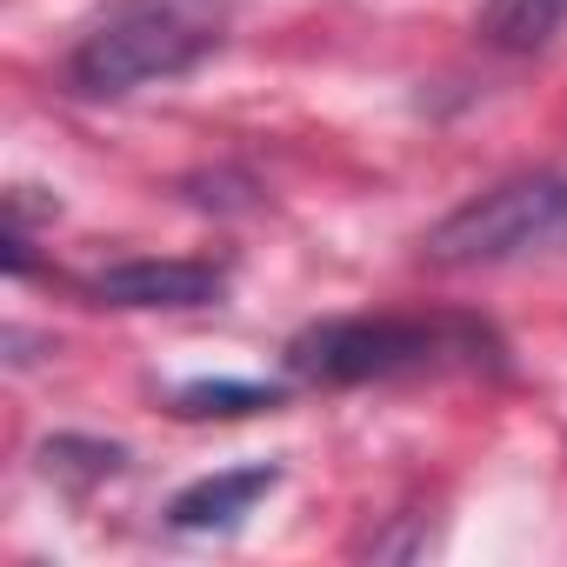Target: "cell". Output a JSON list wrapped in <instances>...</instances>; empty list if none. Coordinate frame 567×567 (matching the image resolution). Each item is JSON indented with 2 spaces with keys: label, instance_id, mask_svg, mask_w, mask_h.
<instances>
[{
  "label": "cell",
  "instance_id": "1",
  "mask_svg": "<svg viewBox=\"0 0 567 567\" xmlns=\"http://www.w3.org/2000/svg\"><path fill=\"white\" fill-rule=\"evenodd\" d=\"M288 381L301 388H381L441 374H507V334L467 308L427 315H341L288 341Z\"/></svg>",
  "mask_w": 567,
  "mask_h": 567
},
{
  "label": "cell",
  "instance_id": "2",
  "mask_svg": "<svg viewBox=\"0 0 567 567\" xmlns=\"http://www.w3.org/2000/svg\"><path fill=\"white\" fill-rule=\"evenodd\" d=\"M227 48V0H114L61 61L74 101H127L141 87L187 81Z\"/></svg>",
  "mask_w": 567,
  "mask_h": 567
},
{
  "label": "cell",
  "instance_id": "3",
  "mask_svg": "<svg viewBox=\"0 0 567 567\" xmlns=\"http://www.w3.org/2000/svg\"><path fill=\"white\" fill-rule=\"evenodd\" d=\"M554 247H567V174H554V167L494 181L421 234V260L441 274L514 267V260H534Z\"/></svg>",
  "mask_w": 567,
  "mask_h": 567
},
{
  "label": "cell",
  "instance_id": "4",
  "mask_svg": "<svg viewBox=\"0 0 567 567\" xmlns=\"http://www.w3.org/2000/svg\"><path fill=\"white\" fill-rule=\"evenodd\" d=\"M227 288L234 267L214 254H127L81 280L94 308H121V315H194V308H220Z\"/></svg>",
  "mask_w": 567,
  "mask_h": 567
},
{
  "label": "cell",
  "instance_id": "5",
  "mask_svg": "<svg viewBox=\"0 0 567 567\" xmlns=\"http://www.w3.org/2000/svg\"><path fill=\"white\" fill-rule=\"evenodd\" d=\"M280 481H288V467L280 461H247V467H220V474H200L187 487H174V501L161 507L167 534H187V540H214V534H234L247 527V514L260 501L280 494Z\"/></svg>",
  "mask_w": 567,
  "mask_h": 567
},
{
  "label": "cell",
  "instance_id": "6",
  "mask_svg": "<svg viewBox=\"0 0 567 567\" xmlns=\"http://www.w3.org/2000/svg\"><path fill=\"white\" fill-rule=\"evenodd\" d=\"M288 408V381H234V374H200L181 381L167 394L174 421H247V414H274Z\"/></svg>",
  "mask_w": 567,
  "mask_h": 567
},
{
  "label": "cell",
  "instance_id": "7",
  "mask_svg": "<svg viewBox=\"0 0 567 567\" xmlns=\"http://www.w3.org/2000/svg\"><path fill=\"white\" fill-rule=\"evenodd\" d=\"M127 467H134V454L121 441H101V434H48L41 441V474L61 494H94V487L121 481Z\"/></svg>",
  "mask_w": 567,
  "mask_h": 567
},
{
  "label": "cell",
  "instance_id": "8",
  "mask_svg": "<svg viewBox=\"0 0 567 567\" xmlns=\"http://www.w3.org/2000/svg\"><path fill=\"white\" fill-rule=\"evenodd\" d=\"M567 28V0H481V41L494 54H540Z\"/></svg>",
  "mask_w": 567,
  "mask_h": 567
}]
</instances>
